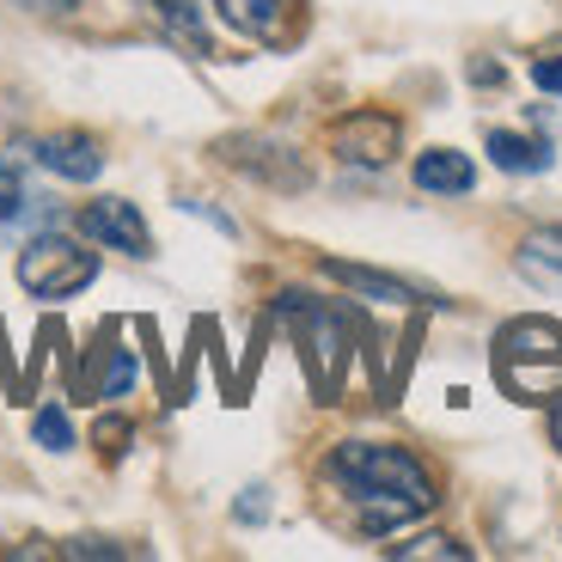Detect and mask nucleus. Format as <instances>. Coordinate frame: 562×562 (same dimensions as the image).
I'll return each mask as SVG.
<instances>
[{
	"label": "nucleus",
	"instance_id": "obj_14",
	"mask_svg": "<svg viewBox=\"0 0 562 562\" xmlns=\"http://www.w3.org/2000/svg\"><path fill=\"white\" fill-rule=\"evenodd\" d=\"M520 269L532 281H544V288H562V226H544V233H532L520 245Z\"/></svg>",
	"mask_w": 562,
	"mask_h": 562
},
{
	"label": "nucleus",
	"instance_id": "obj_23",
	"mask_svg": "<svg viewBox=\"0 0 562 562\" xmlns=\"http://www.w3.org/2000/svg\"><path fill=\"white\" fill-rule=\"evenodd\" d=\"M550 447H557V452H562V392H557V397H550Z\"/></svg>",
	"mask_w": 562,
	"mask_h": 562
},
{
	"label": "nucleus",
	"instance_id": "obj_20",
	"mask_svg": "<svg viewBox=\"0 0 562 562\" xmlns=\"http://www.w3.org/2000/svg\"><path fill=\"white\" fill-rule=\"evenodd\" d=\"M263 495H269V490H245V502L233 507V514H239L245 526H257V520H263V514H269V502H263Z\"/></svg>",
	"mask_w": 562,
	"mask_h": 562
},
{
	"label": "nucleus",
	"instance_id": "obj_5",
	"mask_svg": "<svg viewBox=\"0 0 562 562\" xmlns=\"http://www.w3.org/2000/svg\"><path fill=\"white\" fill-rule=\"evenodd\" d=\"M281 312H294V318L306 324V367H312V380L330 392V385L342 380V367H349V330H342V318L312 306L306 294H281Z\"/></svg>",
	"mask_w": 562,
	"mask_h": 562
},
{
	"label": "nucleus",
	"instance_id": "obj_6",
	"mask_svg": "<svg viewBox=\"0 0 562 562\" xmlns=\"http://www.w3.org/2000/svg\"><path fill=\"white\" fill-rule=\"evenodd\" d=\"M80 233H86L92 245H104V251H128V257H147V251H154L140 209H135V202H123V196L86 202V209H80Z\"/></svg>",
	"mask_w": 562,
	"mask_h": 562
},
{
	"label": "nucleus",
	"instance_id": "obj_1",
	"mask_svg": "<svg viewBox=\"0 0 562 562\" xmlns=\"http://www.w3.org/2000/svg\"><path fill=\"white\" fill-rule=\"evenodd\" d=\"M330 483L355 502V520L361 532H397V526L422 520L428 507L440 502L435 471L404 447H385V440H342L330 459H324Z\"/></svg>",
	"mask_w": 562,
	"mask_h": 562
},
{
	"label": "nucleus",
	"instance_id": "obj_24",
	"mask_svg": "<svg viewBox=\"0 0 562 562\" xmlns=\"http://www.w3.org/2000/svg\"><path fill=\"white\" fill-rule=\"evenodd\" d=\"M19 7H31V13H68V7H80V0H19Z\"/></svg>",
	"mask_w": 562,
	"mask_h": 562
},
{
	"label": "nucleus",
	"instance_id": "obj_22",
	"mask_svg": "<svg viewBox=\"0 0 562 562\" xmlns=\"http://www.w3.org/2000/svg\"><path fill=\"white\" fill-rule=\"evenodd\" d=\"M532 80L544 86V92H562V56H557V61H538V68H532Z\"/></svg>",
	"mask_w": 562,
	"mask_h": 562
},
{
	"label": "nucleus",
	"instance_id": "obj_17",
	"mask_svg": "<svg viewBox=\"0 0 562 562\" xmlns=\"http://www.w3.org/2000/svg\"><path fill=\"white\" fill-rule=\"evenodd\" d=\"M392 557H397V562H416V557H447V562H464L471 550H464L459 538H440V532H428V538H416V544H397Z\"/></svg>",
	"mask_w": 562,
	"mask_h": 562
},
{
	"label": "nucleus",
	"instance_id": "obj_25",
	"mask_svg": "<svg viewBox=\"0 0 562 562\" xmlns=\"http://www.w3.org/2000/svg\"><path fill=\"white\" fill-rule=\"evenodd\" d=\"M471 80H477V86H495V80H502V68H495V61H477V68H471Z\"/></svg>",
	"mask_w": 562,
	"mask_h": 562
},
{
	"label": "nucleus",
	"instance_id": "obj_3",
	"mask_svg": "<svg viewBox=\"0 0 562 562\" xmlns=\"http://www.w3.org/2000/svg\"><path fill=\"white\" fill-rule=\"evenodd\" d=\"M92 281H99V257L86 251V245L61 239V233H37L19 251V288L31 300H74Z\"/></svg>",
	"mask_w": 562,
	"mask_h": 562
},
{
	"label": "nucleus",
	"instance_id": "obj_11",
	"mask_svg": "<svg viewBox=\"0 0 562 562\" xmlns=\"http://www.w3.org/2000/svg\"><path fill=\"white\" fill-rule=\"evenodd\" d=\"M140 7H147V13L159 19V31H166L171 43H183L190 56H202V61L214 56L209 19H202V7H196V0H140Z\"/></svg>",
	"mask_w": 562,
	"mask_h": 562
},
{
	"label": "nucleus",
	"instance_id": "obj_15",
	"mask_svg": "<svg viewBox=\"0 0 562 562\" xmlns=\"http://www.w3.org/2000/svg\"><path fill=\"white\" fill-rule=\"evenodd\" d=\"M128 385H135V355L123 342H111L104 349V373H99V397H128Z\"/></svg>",
	"mask_w": 562,
	"mask_h": 562
},
{
	"label": "nucleus",
	"instance_id": "obj_13",
	"mask_svg": "<svg viewBox=\"0 0 562 562\" xmlns=\"http://www.w3.org/2000/svg\"><path fill=\"white\" fill-rule=\"evenodd\" d=\"M550 140H526V135H507V128H490V159L502 171H544L550 166Z\"/></svg>",
	"mask_w": 562,
	"mask_h": 562
},
{
	"label": "nucleus",
	"instance_id": "obj_10",
	"mask_svg": "<svg viewBox=\"0 0 562 562\" xmlns=\"http://www.w3.org/2000/svg\"><path fill=\"white\" fill-rule=\"evenodd\" d=\"M409 178H416V190H428V196H464V190L477 183V166L464 154H452V147H428V154L409 166Z\"/></svg>",
	"mask_w": 562,
	"mask_h": 562
},
{
	"label": "nucleus",
	"instance_id": "obj_21",
	"mask_svg": "<svg viewBox=\"0 0 562 562\" xmlns=\"http://www.w3.org/2000/svg\"><path fill=\"white\" fill-rule=\"evenodd\" d=\"M61 557H123V550H116V544H104V538H74V544L61 550Z\"/></svg>",
	"mask_w": 562,
	"mask_h": 562
},
{
	"label": "nucleus",
	"instance_id": "obj_2",
	"mask_svg": "<svg viewBox=\"0 0 562 562\" xmlns=\"http://www.w3.org/2000/svg\"><path fill=\"white\" fill-rule=\"evenodd\" d=\"M495 380L520 404H550L562 392V324L514 318L495 337Z\"/></svg>",
	"mask_w": 562,
	"mask_h": 562
},
{
	"label": "nucleus",
	"instance_id": "obj_18",
	"mask_svg": "<svg viewBox=\"0 0 562 562\" xmlns=\"http://www.w3.org/2000/svg\"><path fill=\"white\" fill-rule=\"evenodd\" d=\"M19 209H25V183H19L13 166H0V226L13 221Z\"/></svg>",
	"mask_w": 562,
	"mask_h": 562
},
{
	"label": "nucleus",
	"instance_id": "obj_4",
	"mask_svg": "<svg viewBox=\"0 0 562 562\" xmlns=\"http://www.w3.org/2000/svg\"><path fill=\"white\" fill-rule=\"evenodd\" d=\"M330 147H337L342 166L380 171V166H392V159H397L404 128H397L392 111H349V116H337V128H330Z\"/></svg>",
	"mask_w": 562,
	"mask_h": 562
},
{
	"label": "nucleus",
	"instance_id": "obj_16",
	"mask_svg": "<svg viewBox=\"0 0 562 562\" xmlns=\"http://www.w3.org/2000/svg\"><path fill=\"white\" fill-rule=\"evenodd\" d=\"M31 435H37V447L68 452V447H74V422H68V409H61V404L37 409V422H31Z\"/></svg>",
	"mask_w": 562,
	"mask_h": 562
},
{
	"label": "nucleus",
	"instance_id": "obj_19",
	"mask_svg": "<svg viewBox=\"0 0 562 562\" xmlns=\"http://www.w3.org/2000/svg\"><path fill=\"white\" fill-rule=\"evenodd\" d=\"M99 447L111 452V459H123V452H128V422L104 416V422H99Z\"/></svg>",
	"mask_w": 562,
	"mask_h": 562
},
{
	"label": "nucleus",
	"instance_id": "obj_12",
	"mask_svg": "<svg viewBox=\"0 0 562 562\" xmlns=\"http://www.w3.org/2000/svg\"><path fill=\"white\" fill-rule=\"evenodd\" d=\"M324 276H337L349 294H361V300H373V306H416V288L409 281H397V276H380V269H361V263H337V257H324Z\"/></svg>",
	"mask_w": 562,
	"mask_h": 562
},
{
	"label": "nucleus",
	"instance_id": "obj_7",
	"mask_svg": "<svg viewBox=\"0 0 562 562\" xmlns=\"http://www.w3.org/2000/svg\"><path fill=\"white\" fill-rule=\"evenodd\" d=\"M214 7L239 37L263 43V49H288L300 37V0H214Z\"/></svg>",
	"mask_w": 562,
	"mask_h": 562
},
{
	"label": "nucleus",
	"instance_id": "obj_8",
	"mask_svg": "<svg viewBox=\"0 0 562 562\" xmlns=\"http://www.w3.org/2000/svg\"><path fill=\"white\" fill-rule=\"evenodd\" d=\"M226 159L239 171H251V178H269L276 190H306V166H300L288 147H276V140H257V135H239L221 147Z\"/></svg>",
	"mask_w": 562,
	"mask_h": 562
},
{
	"label": "nucleus",
	"instance_id": "obj_9",
	"mask_svg": "<svg viewBox=\"0 0 562 562\" xmlns=\"http://www.w3.org/2000/svg\"><path fill=\"white\" fill-rule=\"evenodd\" d=\"M37 166L56 171V178H68V183H92L104 171V147L92 135H80V128H68V135H43L37 140Z\"/></svg>",
	"mask_w": 562,
	"mask_h": 562
}]
</instances>
